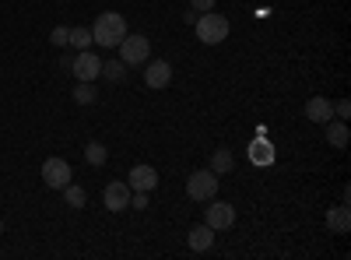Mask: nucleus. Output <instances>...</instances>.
Masks as SVG:
<instances>
[{"label":"nucleus","instance_id":"1","mask_svg":"<svg viewBox=\"0 0 351 260\" xmlns=\"http://www.w3.org/2000/svg\"><path fill=\"white\" fill-rule=\"evenodd\" d=\"M123 36H127V18L116 14V11H102V14L95 18V25H92V43H95V46L112 49V46H120Z\"/></svg>","mask_w":351,"mask_h":260},{"label":"nucleus","instance_id":"2","mask_svg":"<svg viewBox=\"0 0 351 260\" xmlns=\"http://www.w3.org/2000/svg\"><path fill=\"white\" fill-rule=\"evenodd\" d=\"M193 28H197V39H200L204 46H218V43H225L228 32H232L228 18L218 14V11H204V14H197Z\"/></svg>","mask_w":351,"mask_h":260},{"label":"nucleus","instance_id":"3","mask_svg":"<svg viewBox=\"0 0 351 260\" xmlns=\"http://www.w3.org/2000/svg\"><path fill=\"white\" fill-rule=\"evenodd\" d=\"M120 60H123L127 67L148 64V60H152V39H148V36H141V32L123 36V39H120Z\"/></svg>","mask_w":351,"mask_h":260},{"label":"nucleus","instance_id":"4","mask_svg":"<svg viewBox=\"0 0 351 260\" xmlns=\"http://www.w3.org/2000/svg\"><path fill=\"white\" fill-rule=\"evenodd\" d=\"M218 172H211V169H197V172H190V180H186V193H190V200H211V197H218Z\"/></svg>","mask_w":351,"mask_h":260},{"label":"nucleus","instance_id":"5","mask_svg":"<svg viewBox=\"0 0 351 260\" xmlns=\"http://www.w3.org/2000/svg\"><path fill=\"white\" fill-rule=\"evenodd\" d=\"M204 225H211L215 233H221V228H232L236 225V208L228 204V200H208V208H204Z\"/></svg>","mask_w":351,"mask_h":260},{"label":"nucleus","instance_id":"6","mask_svg":"<svg viewBox=\"0 0 351 260\" xmlns=\"http://www.w3.org/2000/svg\"><path fill=\"white\" fill-rule=\"evenodd\" d=\"M71 71H74L77 81H99V78H102V56L92 53V49H77Z\"/></svg>","mask_w":351,"mask_h":260},{"label":"nucleus","instance_id":"7","mask_svg":"<svg viewBox=\"0 0 351 260\" xmlns=\"http://www.w3.org/2000/svg\"><path fill=\"white\" fill-rule=\"evenodd\" d=\"M43 180L49 190H64L71 183V165L64 158H46L43 162Z\"/></svg>","mask_w":351,"mask_h":260},{"label":"nucleus","instance_id":"8","mask_svg":"<svg viewBox=\"0 0 351 260\" xmlns=\"http://www.w3.org/2000/svg\"><path fill=\"white\" fill-rule=\"evenodd\" d=\"M130 187L123 183V180H116V183H106V190H102V204H106V211H127L130 208Z\"/></svg>","mask_w":351,"mask_h":260},{"label":"nucleus","instance_id":"9","mask_svg":"<svg viewBox=\"0 0 351 260\" xmlns=\"http://www.w3.org/2000/svg\"><path fill=\"white\" fill-rule=\"evenodd\" d=\"M158 183H162V180H158L155 165H134L130 176H127V187H130V190H141V193H152Z\"/></svg>","mask_w":351,"mask_h":260},{"label":"nucleus","instance_id":"10","mask_svg":"<svg viewBox=\"0 0 351 260\" xmlns=\"http://www.w3.org/2000/svg\"><path fill=\"white\" fill-rule=\"evenodd\" d=\"M169 81H172V64L169 60H148V67H144V84H148V88H165Z\"/></svg>","mask_w":351,"mask_h":260},{"label":"nucleus","instance_id":"11","mask_svg":"<svg viewBox=\"0 0 351 260\" xmlns=\"http://www.w3.org/2000/svg\"><path fill=\"white\" fill-rule=\"evenodd\" d=\"M306 117H309L313 123H327V120H334V102L324 99V95H313V99L306 102Z\"/></svg>","mask_w":351,"mask_h":260},{"label":"nucleus","instance_id":"12","mask_svg":"<svg viewBox=\"0 0 351 260\" xmlns=\"http://www.w3.org/2000/svg\"><path fill=\"white\" fill-rule=\"evenodd\" d=\"M186 243H190L193 253H208V250L215 246V228H211V225H193L190 236H186Z\"/></svg>","mask_w":351,"mask_h":260},{"label":"nucleus","instance_id":"13","mask_svg":"<svg viewBox=\"0 0 351 260\" xmlns=\"http://www.w3.org/2000/svg\"><path fill=\"white\" fill-rule=\"evenodd\" d=\"M327 228H330V233H337V236H348V228H351V211H348V204L327 211Z\"/></svg>","mask_w":351,"mask_h":260},{"label":"nucleus","instance_id":"14","mask_svg":"<svg viewBox=\"0 0 351 260\" xmlns=\"http://www.w3.org/2000/svg\"><path fill=\"white\" fill-rule=\"evenodd\" d=\"M324 127H327L324 134H327V141L334 144V148H348V137H351V134H348V123H334V120H327Z\"/></svg>","mask_w":351,"mask_h":260},{"label":"nucleus","instance_id":"15","mask_svg":"<svg viewBox=\"0 0 351 260\" xmlns=\"http://www.w3.org/2000/svg\"><path fill=\"white\" fill-rule=\"evenodd\" d=\"M232 169H236V158H232V152H228V148H218V152L211 155V172L225 176V172H232Z\"/></svg>","mask_w":351,"mask_h":260},{"label":"nucleus","instance_id":"16","mask_svg":"<svg viewBox=\"0 0 351 260\" xmlns=\"http://www.w3.org/2000/svg\"><path fill=\"white\" fill-rule=\"evenodd\" d=\"M95 99H99L95 81H77V84H74V102H77V106H92Z\"/></svg>","mask_w":351,"mask_h":260},{"label":"nucleus","instance_id":"17","mask_svg":"<svg viewBox=\"0 0 351 260\" xmlns=\"http://www.w3.org/2000/svg\"><path fill=\"white\" fill-rule=\"evenodd\" d=\"M84 158H88V165H106V158H109L106 144L102 141H88L84 144Z\"/></svg>","mask_w":351,"mask_h":260},{"label":"nucleus","instance_id":"18","mask_svg":"<svg viewBox=\"0 0 351 260\" xmlns=\"http://www.w3.org/2000/svg\"><path fill=\"white\" fill-rule=\"evenodd\" d=\"M64 200H67V208H74V211H81L84 204H88V193L77 187V183H67L64 187Z\"/></svg>","mask_w":351,"mask_h":260},{"label":"nucleus","instance_id":"19","mask_svg":"<svg viewBox=\"0 0 351 260\" xmlns=\"http://www.w3.org/2000/svg\"><path fill=\"white\" fill-rule=\"evenodd\" d=\"M67 46H74V49H88V46H92V28L74 25V28H71V36H67Z\"/></svg>","mask_w":351,"mask_h":260},{"label":"nucleus","instance_id":"20","mask_svg":"<svg viewBox=\"0 0 351 260\" xmlns=\"http://www.w3.org/2000/svg\"><path fill=\"white\" fill-rule=\"evenodd\" d=\"M102 74H106V81H123L127 78V64L123 60H102Z\"/></svg>","mask_w":351,"mask_h":260},{"label":"nucleus","instance_id":"21","mask_svg":"<svg viewBox=\"0 0 351 260\" xmlns=\"http://www.w3.org/2000/svg\"><path fill=\"white\" fill-rule=\"evenodd\" d=\"M67 36H71V28H67V25H56L53 32H49V43L64 49V46H67Z\"/></svg>","mask_w":351,"mask_h":260},{"label":"nucleus","instance_id":"22","mask_svg":"<svg viewBox=\"0 0 351 260\" xmlns=\"http://www.w3.org/2000/svg\"><path fill=\"white\" fill-rule=\"evenodd\" d=\"M130 208H134V211H144V208H148V193L134 190V193H130Z\"/></svg>","mask_w":351,"mask_h":260},{"label":"nucleus","instance_id":"23","mask_svg":"<svg viewBox=\"0 0 351 260\" xmlns=\"http://www.w3.org/2000/svg\"><path fill=\"white\" fill-rule=\"evenodd\" d=\"M334 117H337V120H348V117H351V102H348V99L334 102Z\"/></svg>","mask_w":351,"mask_h":260},{"label":"nucleus","instance_id":"24","mask_svg":"<svg viewBox=\"0 0 351 260\" xmlns=\"http://www.w3.org/2000/svg\"><path fill=\"white\" fill-rule=\"evenodd\" d=\"M215 4H218V0H190V8H193L197 14H204V11H215Z\"/></svg>","mask_w":351,"mask_h":260},{"label":"nucleus","instance_id":"25","mask_svg":"<svg viewBox=\"0 0 351 260\" xmlns=\"http://www.w3.org/2000/svg\"><path fill=\"white\" fill-rule=\"evenodd\" d=\"M253 162H260V165H267V162H271V152L263 148V144H256V152H253Z\"/></svg>","mask_w":351,"mask_h":260},{"label":"nucleus","instance_id":"26","mask_svg":"<svg viewBox=\"0 0 351 260\" xmlns=\"http://www.w3.org/2000/svg\"><path fill=\"white\" fill-rule=\"evenodd\" d=\"M71 64H74V53H64V56H60V67L71 71Z\"/></svg>","mask_w":351,"mask_h":260},{"label":"nucleus","instance_id":"27","mask_svg":"<svg viewBox=\"0 0 351 260\" xmlns=\"http://www.w3.org/2000/svg\"><path fill=\"white\" fill-rule=\"evenodd\" d=\"M0 233H4V222H0Z\"/></svg>","mask_w":351,"mask_h":260},{"label":"nucleus","instance_id":"28","mask_svg":"<svg viewBox=\"0 0 351 260\" xmlns=\"http://www.w3.org/2000/svg\"><path fill=\"white\" fill-rule=\"evenodd\" d=\"M60 4H64V0H60Z\"/></svg>","mask_w":351,"mask_h":260}]
</instances>
